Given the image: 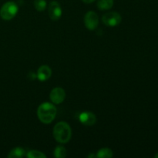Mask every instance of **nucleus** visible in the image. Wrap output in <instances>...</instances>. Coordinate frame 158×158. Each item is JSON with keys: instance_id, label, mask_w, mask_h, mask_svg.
<instances>
[{"instance_id": "nucleus-1", "label": "nucleus", "mask_w": 158, "mask_h": 158, "mask_svg": "<svg viewBox=\"0 0 158 158\" xmlns=\"http://www.w3.org/2000/svg\"><path fill=\"white\" fill-rule=\"evenodd\" d=\"M56 107L53 103L44 102L39 106L37 109V117L40 122L45 124L51 123L56 116Z\"/></svg>"}, {"instance_id": "nucleus-2", "label": "nucleus", "mask_w": 158, "mask_h": 158, "mask_svg": "<svg viewBox=\"0 0 158 158\" xmlns=\"http://www.w3.org/2000/svg\"><path fill=\"white\" fill-rule=\"evenodd\" d=\"M53 137L59 143H68L72 137V130L70 126L63 121L57 123L53 128Z\"/></svg>"}, {"instance_id": "nucleus-3", "label": "nucleus", "mask_w": 158, "mask_h": 158, "mask_svg": "<svg viewBox=\"0 0 158 158\" xmlns=\"http://www.w3.org/2000/svg\"><path fill=\"white\" fill-rule=\"evenodd\" d=\"M19 7L14 2H7L0 9V16L4 20H11L18 13Z\"/></svg>"}, {"instance_id": "nucleus-4", "label": "nucleus", "mask_w": 158, "mask_h": 158, "mask_svg": "<svg viewBox=\"0 0 158 158\" xmlns=\"http://www.w3.org/2000/svg\"><path fill=\"white\" fill-rule=\"evenodd\" d=\"M122 17L120 13L117 12H106L102 16V22L103 24L110 27L117 26L121 23Z\"/></svg>"}, {"instance_id": "nucleus-5", "label": "nucleus", "mask_w": 158, "mask_h": 158, "mask_svg": "<svg viewBox=\"0 0 158 158\" xmlns=\"http://www.w3.org/2000/svg\"><path fill=\"white\" fill-rule=\"evenodd\" d=\"M84 25L89 30H94L99 25L98 15L95 12L89 11L86 12L83 18Z\"/></svg>"}, {"instance_id": "nucleus-6", "label": "nucleus", "mask_w": 158, "mask_h": 158, "mask_svg": "<svg viewBox=\"0 0 158 158\" xmlns=\"http://www.w3.org/2000/svg\"><path fill=\"white\" fill-rule=\"evenodd\" d=\"M48 13L49 16L52 21H57L60 19L63 14L61 6L56 1H52L49 4L48 7Z\"/></svg>"}, {"instance_id": "nucleus-7", "label": "nucleus", "mask_w": 158, "mask_h": 158, "mask_svg": "<svg viewBox=\"0 0 158 158\" xmlns=\"http://www.w3.org/2000/svg\"><path fill=\"white\" fill-rule=\"evenodd\" d=\"M49 98L53 104H60L66 99V92L62 87H55L51 90Z\"/></svg>"}, {"instance_id": "nucleus-8", "label": "nucleus", "mask_w": 158, "mask_h": 158, "mask_svg": "<svg viewBox=\"0 0 158 158\" xmlns=\"http://www.w3.org/2000/svg\"><path fill=\"white\" fill-rule=\"evenodd\" d=\"M79 120L80 123L86 126H93L97 122V117L95 114L89 111H86L80 114L79 116Z\"/></svg>"}, {"instance_id": "nucleus-9", "label": "nucleus", "mask_w": 158, "mask_h": 158, "mask_svg": "<svg viewBox=\"0 0 158 158\" xmlns=\"http://www.w3.org/2000/svg\"><path fill=\"white\" fill-rule=\"evenodd\" d=\"M52 76V69L47 65H43L37 70L36 77L40 81H46Z\"/></svg>"}, {"instance_id": "nucleus-10", "label": "nucleus", "mask_w": 158, "mask_h": 158, "mask_svg": "<svg viewBox=\"0 0 158 158\" xmlns=\"http://www.w3.org/2000/svg\"><path fill=\"white\" fill-rule=\"evenodd\" d=\"M114 6V0H98L97 6L100 10H108Z\"/></svg>"}, {"instance_id": "nucleus-11", "label": "nucleus", "mask_w": 158, "mask_h": 158, "mask_svg": "<svg viewBox=\"0 0 158 158\" xmlns=\"http://www.w3.org/2000/svg\"><path fill=\"white\" fill-rule=\"evenodd\" d=\"M25 150L23 148H15L10 151V152L8 154V157L9 158H20L23 157V156H25Z\"/></svg>"}, {"instance_id": "nucleus-12", "label": "nucleus", "mask_w": 158, "mask_h": 158, "mask_svg": "<svg viewBox=\"0 0 158 158\" xmlns=\"http://www.w3.org/2000/svg\"><path fill=\"white\" fill-rule=\"evenodd\" d=\"M96 156L99 158H111L114 156V154H113L112 150L108 148H104L99 150Z\"/></svg>"}, {"instance_id": "nucleus-13", "label": "nucleus", "mask_w": 158, "mask_h": 158, "mask_svg": "<svg viewBox=\"0 0 158 158\" xmlns=\"http://www.w3.org/2000/svg\"><path fill=\"white\" fill-rule=\"evenodd\" d=\"M33 4L34 7L38 12H43L47 6L46 0H34Z\"/></svg>"}, {"instance_id": "nucleus-14", "label": "nucleus", "mask_w": 158, "mask_h": 158, "mask_svg": "<svg viewBox=\"0 0 158 158\" xmlns=\"http://www.w3.org/2000/svg\"><path fill=\"white\" fill-rule=\"evenodd\" d=\"M54 156L56 158H64L66 156V149L63 146H57L54 150Z\"/></svg>"}, {"instance_id": "nucleus-15", "label": "nucleus", "mask_w": 158, "mask_h": 158, "mask_svg": "<svg viewBox=\"0 0 158 158\" xmlns=\"http://www.w3.org/2000/svg\"><path fill=\"white\" fill-rule=\"evenodd\" d=\"M26 157L28 158H46V156L41 151L32 150V151H28L26 154Z\"/></svg>"}, {"instance_id": "nucleus-16", "label": "nucleus", "mask_w": 158, "mask_h": 158, "mask_svg": "<svg viewBox=\"0 0 158 158\" xmlns=\"http://www.w3.org/2000/svg\"><path fill=\"white\" fill-rule=\"evenodd\" d=\"M82 1H83L84 3H86V4H90V3L94 2L96 1V0H82Z\"/></svg>"}, {"instance_id": "nucleus-17", "label": "nucleus", "mask_w": 158, "mask_h": 158, "mask_svg": "<svg viewBox=\"0 0 158 158\" xmlns=\"http://www.w3.org/2000/svg\"><path fill=\"white\" fill-rule=\"evenodd\" d=\"M88 157H97V156H96V154L94 155V154H89V155H88Z\"/></svg>"}, {"instance_id": "nucleus-18", "label": "nucleus", "mask_w": 158, "mask_h": 158, "mask_svg": "<svg viewBox=\"0 0 158 158\" xmlns=\"http://www.w3.org/2000/svg\"><path fill=\"white\" fill-rule=\"evenodd\" d=\"M154 157H156V158H158V153H157V154H156L155 155H154Z\"/></svg>"}]
</instances>
